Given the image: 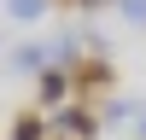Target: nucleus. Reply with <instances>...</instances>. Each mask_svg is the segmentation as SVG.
<instances>
[{"label": "nucleus", "instance_id": "f257e3e1", "mask_svg": "<svg viewBox=\"0 0 146 140\" xmlns=\"http://www.w3.org/2000/svg\"><path fill=\"white\" fill-rule=\"evenodd\" d=\"M64 76H70V93H76L82 105H88V99H105V93L117 88V70L105 64L100 53H94V58H76V64H70Z\"/></svg>", "mask_w": 146, "mask_h": 140}, {"label": "nucleus", "instance_id": "7ed1b4c3", "mask_svg": "<svg viewBox=\"0 0 146 140\" xmlns=\"http://www.w3.org/2000/svg\"><path fill=\"white\" fill-rule=\"evenodd\" d=\"M47 134H53V123H47L41 105H29V111L12 117V140H47Z\"/></svg>", "mask_w": 146, "mask_h": 140}, {"label": "nucleus", "instance_id": "20e7f679", "mask_svg": "<svg viewBox=\"0 0 146 140\" xmlns=\"http://www.w3.org/2000/svg\"><path fill=\"white\" fill-rule=\"evenodd\" d=\"M58 99H70V76L64 70H41L35 76V105H58Z\"/></svg>", "mask_w": 146, "mask_h": 140}, {"label": "nucleus", "instance_id": "f03ea898", "mask_svg": "<svg viewBox=\"0 0 146 140\" xmlns=\"http://www.w3.org/2000/svg\"><path fill=\"white\" fill-rule=\"evenodd\" d=\"M58 134H64V140H94V134H100V117H94L88 105L76 99V105L64 111V117H58Z\"/></svg>", "mask_w": 146, "mask_h": 140}, {"label": "nucleus", "instance_id": "6e6552de", "mask_svg": "<svg viewBox=\"0 0 146 140\" xmlns=\"http://www.w3.org/2000/svg\"><path fill=\"white\" fill-rule=\"evenodd\" d=\"M47 140H64V134H47Z\"/></svg>", "mask_w": 146, "mask_h": 140}, {"label": "nucleus", "instance_id": "423d86ee", "mask_svg": "<svg viewBox=\"0 0 146 140\" xmlns=\"http://www.w3.org/2000/svg\"><path fill=\"white\" fill-rule=\"evenodd\" d=\"M123 12H129L135 23H146V0H123Z\"/></svg>", "mask_w": 146, "mask_h": 140}, {"label": "nucleus", "instance_id": "39448f33", "mask_svg": "<svg viewBox=\"0 0 146 140\" xmlns=\"http://www.w3.org/2000/svg\"><path fill=\"white\" fill-rule=\"evenodd\" d=\"M41 6H47V0H12V12H18V18H35Z\"/></svg>", "mask_w": 146, "mask_h": 140}, {"label": "nucleus", "instance_id": "0eeeda50", "mask_svg": "<svg viewBox=\"0 0 146 140\" xmlns=\"http://www.w3.org/2000/svg\"><path fill=\"white\" fill-rule=\"evenodd\" d=\"M70 6H94V0H70Z\"/></svg>", "mask_w": 146, "mask_h": 140}]
</instances>
